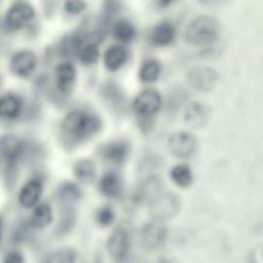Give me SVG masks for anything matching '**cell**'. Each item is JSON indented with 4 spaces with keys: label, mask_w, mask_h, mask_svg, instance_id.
<instances>
[{
    "label": "cell",
    "mask_w": 263,
    "mask_h": 263,
    "mask_svg": "<svg viewBox=\"0 0 263 263\" xmlns=\"http://www.w3.org/2000/svg\"><path fill=\"white\" fill-rule=\"evenodd\" d=\"M76 222V212L72 206H63L59 223L57 225V235L63 236L70 232Z\"/></svg>",
    "instance_id": "f1b7e54d"
},
{
    "label": "cell",
    "mask_w": 263,
    "mask_h": 263,
    "mask_svg": "<svg viewBox=\"0 0 263 263\" xmlns=\"http://www.w3.org/2000/svg\"><path fill=\"white\" fill-rule=\"evenodd\" d=\"M25 143L14 135H5L0 139V160L7 166L15 165L25 152Z\"/></svg>",
    "instance_id": "8fae6325"
},
{
    "label": "cell",
    "mask_w": 263,
    "mask_h": 263,
    "mask_svg": "<svg viewBox=\"0 0 263 263\" xmlns=\"http://www.w3.org/2000/svg\"><path fill=\"white\" fill-rule=\"evenodd\" d=\"M55 85L62 93H68L72 90L76 79V68L70 62L59 64L54 70Z\"/></svg>",
    "instance_id": "9a60e30c"
},
{
    "label": "cell",
    "mask_w": 263,
    "mask_h": 263,
    "mask_svg": "<svg viewBox=\"0 0 263 263\" xmlns=\"http://www.w3.org/2000/svg\"><path fill=\"white\" fill-rule=\"evenodd\" d=\"M168 236V230L163 223L151 221L145 223L139 234L140 245L146 252H154L161 249Z\"/></svg>",
    "instance_id": "277c9868"
},
{
    "label": "cell",
    "mask_w": 263,
    "mask_h": 263,
    "mask_svg": "<svg viewBox=\"0 0 263 263\" xmlns=\"http://www.w3.org/2000/svg\"><path fill=\"white\" fill-rule=\"evenodd\" d=\"M85 42V38L82 35H69L61 43V52L65 57L78 55V52Z\"/></svg>",
    "instance_id": "f546056e"
},
{
    "label": "cell",
    "mask_w": 263,
    "mask_h": 263,
    "mask_svg": "<svg viewBox=\"0 0 263 263\" xmlns=\"http://www.w3.org/2000/svg\"><path fill=\"white\" fill-rule=\"evenodd\" d=\"M129 154V145L125 141L117 140L104 145L101 149L102 157L112 164H122Z\"/></svg>",
    "instance_id": "5bb4252c"
},
{
    "label": "cell",
    "mask_w": 263,
    "mask_h": 263,
    "mask_svg": "<svg viewBox=\"0 0 263 263\" xmlns=\"http://www.w3.org/2000/svg\"><path fill=\"white\" fill-rule=\"evenodd\" d=\"M86 8V3L84 1H67L64 4V9L69 14L81 13Z\"/></svg>",
    "instance_id": "d6a6232c"
},
{
    "label": "cell",
    "mask_w": 263,
    "mask_h": 263,
    "mask_svg": "<svg viewBox=\"0 0 263 263\" xmlns=\"http://www.w3.org/2000/svg\"><path fill=\"white\" fill-rule=\"evenodd\" d=\"M35 16L34 7L28 2H16L12 4L5 14L6 26L13 31L26 27Z\"/></svg>",
    "instance_id": "30bf717a"
},
{
    "label": "cell",
    "mask_w": 263,
    "mask_h": 263,
    "mask_svg": "<svg viewBox=\"0 0 263 263\" xmlns=\"http://www.w3.org/2000/svg\"><path fill=\"white\" fill-rule=\"evenodd\" d=\"M249 263H262V247L254 248L249 257Z\"/></svg>",
    "instance_id": "e575fe53"
},
{
    "label": "cell",
    "mask_w": 263,
    "mask_h": 263,
    "mask_svg": "<svg viewBox=\"0 0 263 263\" xmlns=\"http://www.w3.org/2000/svg\"><path fill=\"white\" fill-rule=\"evenodd\" d=\"M176 37V29L170 22L158 23L150 32V41L153 45L163 47L170 45Z\"/></svg>",
    "instance_id": "2e32d148"
},
{
    "label": "cell",
    "mask_w": 263,
    "mask_h": 263,
    "mask_svg": "<svg viewBox=\"0 0 263 263\" xmlns=\"http://www.w3.org/2000/svg\"><path fill=\"white\" fill-rule=\"evenodd\" d=\"M75 178L83 184H89L96 177V164L89 158H83L75 162L73 166Z\"/></svg>",
    "instance_id": "cb8c5ba5"
},
{
    "label": "cell",
    "mask_w": 263,
    "mask_h": 263,
    "mask_svg": "<svg viewBox=\"0 0 263 263\" xmlns=\"http://www.w3.org/2000/svg\"><path fill=\"white\" fill-rule=\"evenodd\" d=\"M160 188V180L156 176H148L139 184L135 193V200L138 202L150 201L159 193Z\"/></svg>",
    "instance_id": "d6986e66"
},
{
    "label": "cell",
    "mask_w": 263,
    "mask_h": 263,
    "mask_svg": "<svg viewBox=\"0 0 263 263\" xmlns=\"http://www.w3.org/2000/svg\"><path fill=\"white\" fill-rule=\"evenodd\" d=\"M132 247L129 230L123 226H117L107 240V251L115 261H123L127 258Z\"/></svg>",
    "instance_id": "5b68a950"
},
{
    "label": "cell",
    "mask_w": 263,
    "mask_h": 263,
    "mask_svg": "<svg viewBox=\"0 0 263 263\" xmlns=\"http://www.w3.org/2000/svg\"><path fill=\"white\" fill-rule=\"evenodd\" d=\"M81 196L80 188L73 182H64L57 190V198L62 206H72Z\"/></svg>",
    "instance_id": "44dd1931"
},
{
    "label": "cell",
    "mask_w": 263,
    "mask_h": 263,
    "mask_svg": "<svg viewBox=\"0 0 263 263\" xmlns=\"http://www.w3.org/2000/svg\"><path fill=\"white\" fill-rule=\"evenodd\" d=\"M172 181L181 188H187L192 184L193 174L191 168L186 164H177L170 172Z\"/></svg>",
    "instance_id": "484cf974"
},
{
    "label": "cell",
    "mask_w": 263,
    "mask_h": 263,
    "mask_svg": "<svg viewBox=\"0 0 263 263\" xmlns=\"http://www.w3.org/2000/svg\"><path fill=\"white\" fill-rule=\"evenodd\" d=\"M182 200L174 192H159L148 203V212L152 221L164 223L174 219L181 211Z\"/></svg>",
    "instance_id": "3957f363"
},
{
    "label": "cell",
    "mask_w": 263,
    "mask_h": 263,
    "mask_svg": "<svg viewBox=\"0 0 263 263\" xmlns=\"http://www.w3.org/2000/svg\"><path fill=\"white\" fill-rule=\"evenodd\" d=\"M114 218H115L114 211L109 205H104L100 208L96 213V221L102 227L111 225L114 221Z\"/></svg>",
    "instance_id": "1f68e13d"
},
{
    "label": "cell",
    "mask_w": 263,
    "mask_h": 263,
    "mask_svg": "<svg viewBox=\"0 0 263 263\" xmlns=\"http://www.w3.org/2000/svg\"><path fill=\"white\" fill-rule=\"evenodd\" d=\"M197 145V139L192 134L184 130L172 134L166 143L170 153L179 158L191 157L195 153Z\"/></svg>",
    "instance_id": "8992f818"
},
{
    "label": "cell",
    "mask_w": 263,
    "mask_h": 263,
    "mask_svg": "<svg viewBox=\"0 0 263 263\" xmlns=\"http://www.w3.org/2000/svg\"><path fill=\"white\" fill-rule=\"evenodd\" d=\"M77 253L72 248H61L47 254L39 263H75Z\"/></svg>",
    "instance_id": "4316f807"
},
{
    "label": "cell",
    "mask_w": 263,
    "mask_h": 263,
    "mask_svg": "<svg viewBox=\"0 0 263 263\" xmlns=\"http://www.w3.org/2000/svg\"><path fill=\"white\" fill-rule=\"evenodd\" d=\"M99 93L105 105L114 113H124L127 107V100L124 91L118 84L106 81L100 86Z\"/></svg>",
    "instance_id": "ba28073f"
},
{
    "label": "cell",
    "mask_w": 263,
    "mask_h": 263,
    "mask_svg": "<svg viewBox=\"0 0 263 263\" xmlns=\"http://www.w3.org/2000/svg\"><path fill=\"white\" fill-rule=\"evenodd\" d=\"M1 263H26V260L22 252L17 250H11L4 255Z\"/></svg>",
    "instance_id": "836d02e7"
},
{
    "label": "cell",
    "mask_w": 263,
    "mask_h": 263,
    "mask_svg": "<svg viewBox=\"0 0 263 263\" xmlns=\"http://www.w3.org/2000/svg\"><path fill=\"white\" fill-rule=\"evenodd\" d=\"M209 115L210 113L206 106L200 103H192L187 107L184 119L190 126L200 127L205 124Z\"/></svg>",
    "instance_id": "7402d4cb"
},
{
    "label": "cell",
    "mask_w": 263,
    "mask_h": 263,
    "mask_svg": "<svg viewBox=\"0 0 263 263\" xmlns=\"http://www.w3.org/2000/svg\"><path fill=\"white\" fill-rule=\"evenodd\" d=\"M53 220L52 209L49 204L42 202L33 208L29 219V225L34 229H44Z\"/></svg>",
    "instance_id": "ffe728a7"
},
{
    "label": "cell",
    "mask_w": 263,
    "mask_h": 263,
    "mask_svg": "<svg viewBox=\"0 0 263 263\" xmlns=\"http://www.w3.org/2000/svg\"><path fill=\"white\" fill-rule=\"evenodd\" d=\"M78 58L84 65H92L97 63L100 58V50L97 42H84L78 52Z\"/></svg>",
    "instance_id": "4dcf8cb0"
},
{
    "label": "cell",
    "mask_w": 263,
    "mask_h": 263,
    "mask_svg": "<svg viewBox=\"0 0 263 263\" xmlns=\"http://www.w3.org/2000/svg\"><path fill=\"white\" fill-rule=\"evenodd\" d=\"M113 35L115 39L122 43L132 42L137 35L135 26L127 20H119L113 27Z\"/></svg>",
    "instance_id": "d4e9b609"
},
{
    "label": "cell",
    "mask_w": 263,
    "mask_h": 263,
    "mask_svg": "<svg viewBox=\"0 0 263 263\" xmlns=\"http://www.w3.org/2000/svg\"><path fill=\"white\" fill-rule=\"evenodd\" d=\"M100 191L103 195L109 198H115L121 192V180L115 173L109 172L103 175L99 183Z\"/></svg>",
    "instance_id": "603a6c76"
},
{
    "label": "cell",
    "mask_w": 263,
    "mask_h": 263,
    "mask_svg": "<svg viewBox=\"0 0 263 263\" xmlns=\"http://www.w3.org/2000/svg\"><path fill=\"white\" fill-rule=\"evenodd\" d=\"M220 34V24L212 15L201 14L189 22L184 38L187 43L195 46H209L215 43Z\"/></svg>",
    "instance_id": "7a4b0ae2"
},
{
    "label": "cell",
    "mask_w": 263,
    "mask_h": 263,
    "mask_svg": "<svg viewBox=\"0 0 263 263\" xmlns=\"http://www.w3.org/2000/svg\"><path fill=\"white\" fill-rule=\"evenodd\" d=\"M218 72L210 67L197 66L191 68L186 75L188 83L198 91H210L218 82Z\"/></svg>",
    "instance_id": "52a82bcc"
},
{
    "label": "cell",
    "mask_w": 263,
    "mask_h": 263,
    "mask_svg": "<svg viewBox=\"0 0 263 263\" xmlns=\"http://www.w3.org/2000/svg\"><path fill=\"white\" fill-rule=\"evenodd\" d=\"M3 231H4V223H3L2 218L0 217V242H1L2 237H3Z\"/></svg>",
    "instance_id": "8d00e7d4"
},
{
    "label": "cell",
    "mask_w": 263,
    "mask_h": 263,
    "mask_svg": "<svg viewBox=\"0 0 263 263\" xmlns=\"http://www.w3.org/2000/svg\"><path fill=\"white\" fill-rule=\"evenodd\" d=\"M128 59L127 50L120 44L109 46L104 52L103 61L106 69L109 71H117L122 68Z\"/></svg>",
    "instance_id": "e0dca14e"
},
{
    "label": "cell",
    "mask_w": 263,
    "mask_h": 263,
    "mask_svg": "<svg viewBox=\"0 0 263 263\" xmlns=\"http://www.w3.org/2000/svg\"><path fill=\"white\" fill-rule=\"evenodd\" d=\"M162 104L160 93L152 88L140 91L133 101V109L143 117H149L158 112Z\"/></svg>",
    "instance_id": "9c48e42d"
},
{
    "label": "cell",
    "mask_w": 263,
    "mask_h": 263,
    "mask_svg": "<svg viewBox=\"0 0 263 263\" xmlns=\"http://www.w3.org/2000/svg\"><path fill=\"white\" fill-rule=\"evenodd\" d=\"M37 67V57L31 50H20L15 52L9 62L11 73L18 77L30 76Z\"/></svg>",
    "instance_id": "7c38bea8"
},
{
    "label": "cell",
    "mask_w": 263,
    "mask_h": 263,
    "mask_svg": "<svg viewBox=\"0 0 263 263\" xmlns=\"http://www.w3.org/2000/svg\"><path fill=\"white\" fill-rule=\"evenodd\" d=\"M161 73V65L154 59L146 60L140 67L139 77L143 82L156 81Z\"/></svg>",
    "instance_id": "83f0119b"
},
{
    "label": "cell",
    "mask_w": 263,
    "mask_h": 263,
    "mask_svg": "<svg viewBox=\"0 0 263 263\" xmlns=\"http://www.w3.org/2000/svg\"><path fill=\"white\" fill-rule=\"evenodd\" d=\"M102 127L99 116L86 110L75 109L66 114L61 122V130L73 142H82L97 135Z\"/></svg>",
    "instance_id": "6da1fadb"
},
{
    "label": "cell",
    "mask_w": 263,
    "mask_h": 263,
    "mask_svg": "<svg viewBox=\"0 0 263 263\" xmlns=\"http://www.w3.org/2000/svg\"><path fill=\"white\" fill-rule=\"evenodd\" d=\"M23 110L22 99L14 93H7L0 97V117L12 120L17 118Z\"/></svg>",
    "instance_id": "ac0fdd59"
},
{
    "label": "cell",
    "mask_w": 263,
    "mask_h": 263,
    "mask_svg": "<svg viewBox=\"0 0 263 263\" xmlns=\"http://www.w3.org/2000/svg\"><path fill=\"white\" fill-rule=\"evenodd\" d=\"M154 263H174V260L172 259H167V258H159L157 261H155Z\"/></svg>",
    "instance_id": "d590c367"
},
{
    "label": "cell",
    "mask_w": 263,
    "mask_h": 263,
    "mask_svg": "<svg viewBox=\"0 0 263 263\" xmlns=\"http://www.w3.org/2000/svg\"><path fill=\"white\" fill-rule=\"evenodd\" d=\"M43 185L39 179L33 178L28 180L21 188L17 199L18 203L25 209H33L39 203L42 195Z\"/></svg>",
    "instance_id": "4fadbf2b"
}]
</instances>
